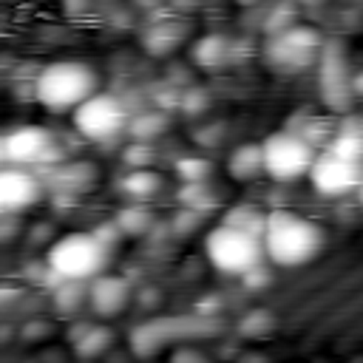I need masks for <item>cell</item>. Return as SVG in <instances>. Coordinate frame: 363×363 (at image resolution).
<instances>
[{"mask_svg": "<svg viewBox=\"0 0 363 363\" xmlns=\"http://www.w3.org/2000/svg\"><path fill=\"white\" fill-rule=\"evenodd\" d=\"M323 250V230L301 213L272 210L267 216L264 252L278 267H303Z\"/></svg>", "mask_w": 363, "mask_h": 363, "instance_id": "6da1fadb", "label": "cell"}, {"mask_svg": "<svg viewBox=\"0 0 363 363\" xmlns=\"http://www.w3.org/2000/svg\"><path fill=\"white\" fill-rule=\"evenodd\" d=\"M96 94V74L79 60H57L34 77V99L48 111H77Z\"/></svg>", "mask_w": 363, "mask_h": 363, "instance_id": "7a4b0ae2", "label": "cell"}, {"mask_svg": "<svg viewBox=\"0 0 363 363\" xmlns=\"http://www.w3.org/2000/svg\"><path fill=\"white\" fill-rule=\"evenodd\" d=\"M48 267L62 281H94L105 272L111 250L91 233H68L57 238L45 252Z\"/></svg>", "mask_w": 363, "mask_h": 363, "instance_id": "3957f363", "label": "cell"}, {"mask_svg": "<svg viewBox=\"0 0 363 363\" xmlns=\"http://www.w3.org/2000/svg\"><path fill=\"white\" fill-rule=\"evenodd\" d=\"M323 37L312 26H292L275 37H267L264 43V62L275 74H301L320 62L323 57Z\"/></svg>", "mask_w": 363, "mask_h": 363, "instance_id": "277c9868", "label": "cell"}, {"mask_svg": "<svg viewBox=\"0 0 363 363\" xmlns=\"http://www.w3.org/2000/svg\"><path fill=\"white\" fill-rule=\"evenodd\" d=\"M204 252H207V261L224 275H247L252 267H258L267 258L261 238L227 224H218L207 233Z\"/></svg>", "mask_w": 363, "mask_h": 363, "instance_id": "5b68a950", "label": "cell"}, {"mask_svg": "<svg viewBox=\"0 0 363 363\" xmlns=\"http://www.w3.org/2000/svg\"><path fill=\"white\" fill-rule=\"evenodd\" d=\"M218 332V323L210 315H190V318H153L139 323L130 332V352L136 357H150L170 340H184V337H199V335H213Z\"/></svg>", "mask_w": 363, "mask_h": 363, "instance_id": "8992f818", "label": "cell"}, {"mask_svg": "<svg viewBox=\"0 0 363 363\" xmlns=\"http://www.w3.org/2000/svg\"><path fill=\"white\" fill-rule=\"evenodd\" d=\"M261 147H264V173L275 182H292L309 176L318 159L315 147L295 130H275L261 142Z\"/></svg>", "mask_w": 363, "mask_h": 363, "instance_id": "52a82bcc", "label": "cell"}, {"mask_svg": "<svg viewBox=\"0 0 363 363\" xmlns=\"http://www.w3.org/2000/svg\"><path fill=\"white\" fill-rule=\"evenodd\" d=\"M128 105L113 94H94L74 111V128L88 142H111L130 125Z\"/></svg>", "mask_w": 363, "mask_h": 363, "instance_id": "ba28073f", "label": "cell"}, {"mask_svg": "<svg viewBox=\"0 0 363 363\" xmlns=\"http://www.w3.org/2000/svg\"><path fill=\"white\" fill-rule=\"evenodd\" d=\"M0 153L14 167H28V164H51L54 167V164L65 162L62 147L57 145L54 133L40 125H17V128L6 130Z\"/></svg>", "mask_w": 363, "mask_h": 363, "instance_id": "9c48e42d", "label": "cell"}, {"mask_svg": "<svg viewBox=\"0 0 363 363\" xmlns=\"http://www.w3.org/2000/svg\"><path fill=\"white\" fill-rule=\"evenodd\" d=\"M309 182L320 196H346L363 184V162L343 159L323 147L309 170Z\"/></svg>", "mask_w": 363, "mask_h": 363, "instance_id": "30bf717a", "label": "cell"}, {"mask_svg": "<svg viewBox=\"0 0 363 363\" xmlns=\"http://www.w3.org/2000/svg\"><path fill=\"white\" fill-rule=\"evenodd\" d=\"M346 57L340 43H326L323 45V57L318 62V79H320V96L326 102V108L343 113L352 108L354 102V91H352V74L346 71Z\"/></svg>", "mask_w": 363, "mask_h": 363, "instance_id": "8fae6325", "label": "cell"}, {"mask_svg": "<svg viewBox=\"0 0 363 363\" xmlns=\"http://www.w3.org/2000/svg\"><path fill=\"white\" fill-rule=\"evenodd\" d=\"M43 184L45 182L26 167H6L0 173V213L20 216L34 207L43 196Z\"/></svg>", "mask_w": 363, "mask_h": 363, "instance_id": "7c38bea8", "label": "cell"}, {"mask_svg": "<svg viewBox=\"0 0 363 363\" xmlns=\"http://www.w3.org/2000/svg\"><path fill=\"white\" fill-rule=\"evenodd\" d=\"M130 281L113 272H102L88 284V306L96 318H113L130 303Z\"/></svg>", "mask_w": 363, "mask_h": 363, "instance_id": "4fadbf2b", "label": "cell"}, {"mask_svg": "<svg viewBox=\"0 0 363 363\" xmlns=\"http://www.w3.org/2000/svg\"><path fill=\"white\" fill-rule=\"evenodd\" d=\"M96 164L85 162V159H77V162H60L54 167L45 170V187H51L54 193H65V196H82L88 193L94 184H96Z\"/></svg>", "mask_w": 363, "mask_h": 363, "instance_id": "5bb4252c", "label": "cell"}, {"mask_svg": "<svg viewBox=\"0 0 363 363\" xmlns=\"http://www.w3.org/2000/svg\"><path fill=\"white\" fill-rule=\"evenodd\" d=\"M184 34H187V23L184 20H179L176 14H156L150 23H147V28H145V34H142V45H145V51L147 54H153V57H164V54H170L182 40H184Z\"/></svg>", "mask_w": 363, "mask_h": 363, "instance_id": "9a60e30c", "label": "cell"}, {"mask_svg": "<svg viewBox=\"0 0 363 363\" xmlns=\"http://www.w3.org/2000/svg\"><path fill=\"white\" fill-rule=\"evenodd\" d=\"M68 340H71V349H74L77 357H82V360H94V357L105 354V352L113 346L116 335H113V329L105 326V323L82 320V323H77V326L71 329Z\"/></svg>", "mask_w": 363, "mask_h": 363, "instance_id": "2e32d148", "label": "cell"}, {"mask_svg": "<svg viewBox=\"0 0 363 363\" xmlns=\"http://www.w3.org/2000/svg\"><path fill=\"white\" fill-rule=\"evenodd\" d=\"M233 51H235L233 40L224 37V34H216V31H213V34H204L201 40L193 43V48H190V60H193L199 68L216 71V68H221V65H227V62L233 60Z\"/></svg>", "mask_w": 363, "mask_h": 363, "instance_id": "e0dca14e", "label": "cell"}, {"mask_svg": "<svg viewBox=\"0 0 363 363\" xmlns=\"http://www.w3.org/2000/svg\"><path fill=\"white\" fill-rule=\"evenodd\" d=\"M227 173L235 182H252L264 173V147L261 145H238L227 159Z\"/></svg>", "mask_w": 363, "mask_h": 363, "instance_id": "ac0fdd59", "label": "cell"}, {"mask_svg": "<svg viewBox=\"0 0 363 363\" xmlns=\"http://www.w3.org/2000/svg\"><path fill=\"white\" fill-rule=\"evenodd\" d=\"M119 190L130 199V201H147V199H153L159 190H162V176L159 173H153L150 167H145V170H130V173H125L122 179H119Z\"/></svg>", "mask_w": 363, "mask_h": 363, "instance_id": "d6986e66", "label": "cell"}, {"mask_svg": "<svg viewBox=\"0 0 363 363\" xmlns=\"http://www.w3.org/2000/svg\"><path fill=\"white\" fill-rule=\"evenodd\" d=\"M88 284L91 281H62L51 289V306L60 315H77L88 303Z\"/></svg>", "mask_w": 363, "mask_h": 363, "instance_id": "ffe728a7", "label": "cell"}, {"mask_svg": "<svg viewBox=\"0 0 363 363\" xmlns=\"http://www.w3.org/2000/svg\"><path fill=\"white\" fill-rule=\"evenodd\" d=\"M170 119L164 111H139L130 116V125H128V133L133 142H153L156 136H162L167 130Z\"/></svg>", "mask_w": 363, "mask_h": 363, "instance_id": "44dd1931", "label": "cell"}, {"mask_svg": "<svg viewBox=\"0 0 363 363\" xmlns=\"http://www.w3.org/2000/svg\"><path fill=\"white\" fill-rule=\"evenodd\" d=\"M179 201H182V207H190L196 213H210L221 204V196H218V190H213L210 182H193V184L179 187Z\"/></svg>", "mask_w": 363, "mask_h": 363, "instance_id": "7402d4cb", "label": "cell"}, {"mask_svg": "<svg viewBox=\"0 0 363 363\" xmlns=\"http://www.w3.org/2000/svg\"><path fill=\"white\" fill-rule=\"evenodd\" d=\"M113 221L119 224L122 235H133V238H142V235H147V233L156 227V224H153V213H150L145 204H139V201L122 207Z\"/></svg>", "mask_w": 363, "mask_h": 363, "instance_id": "603a6c76", "label": "cell"}, {"mask_svg": "<svg viewBox=\"0 0 363 363\" xmlns=\"http://www.w3.org/2000/svg\"><path fill=\"white\" fill-rule=\"evenodd\" d=\"M221 224L235 227V230H244V233H250V235H255V238H261V241H264V233H267V216L258 213V210L250 207V204H235V207H230V210L224 213Z\"/></svg>", "mask_w": 363, "mask_h": 363, "instance_id": "cb8c5ba5", "label": "cell"}, {"mask_svg": "<svg viewBox=\"0 0 363 363\" xmlns=\"http://www.w3.org/2000/svg\"><path fill=\"white\" fill-rule=\"evenodd\" d=\"M292 26H298L295 0H275V3L264 11V17H261V28H264L267 37H275V34L292 28Z\"/></svg>", "mask_w": 363, "mask_h": 363, "instance_id": "d4e9b609", "label": "cell"}, {"mask_svg": "<svg viewBox=\"0 0 363 363\" xmlns=\"http://www.w3.org/2000/svg\"><path fill=\"white\" fill-rule=\"evenodd\" d=\"M326 150L343 156V159H354V162H363V130H352V128H343L335 133V139L326 145Z\"/></svg>", "mask_w": 363, "mask_h": 363, "instance_id": "484cf974", "label": "cell"}, {"mask_svg": "<svg viewBox=\"0 0 363 363\" xmlns=\"http://www.w3.org/2000/svg\"><path fill=\"white\" fill-rule=\"evenodd\" d=\"M275 326V315L269 309H252L238 320V332L244 337H261Z\"/></svg>", "mask_w": 363, "mask_h": 363, "instance_id": "4316f807", "label": "cell"}, {"mask_svg": "<svg viewBox=\"0 0 363 363\" xmlns=\"http://www.w3.org/2000/svg\"><path fill=\"white\" fill-rule=\"evenodd\" d=\"M210 170H213L210 159H201V156H182V159L176 162V173H179V179H182L184 184L207 182Z\"/></svg>", "mask_w": 363, "mask_h": 363, "instance_id": "83f0119b", "label": "cell"}, {"mask_svg": "<svg viewBox=\"0 0 363 363\" xmlns=\"http://www.w3.org/2000/svg\"><path fill=\"white\" fill-rule=\"evenodd\" d=\"M153 159H156V150H153L150 142H133V145H128L122 150V162L130 170H145V167L153 164Z\"/></svg>", "mask_w": 363, "mask_h": 363, "instance_id": "f1b7e54d", "label": "cell"}, {"mask_svg": "<svg viewBox=\"0 0 363 363\" xmlns=\"http://www.w3.org/2000/svg\"><path fill=\"white\" fill-rule=\"evenodd\" d=\"M201 218H204V213H196V210H190V207H182V210L170 218V233H173V235H190V233H196V227L201 224Z\"/></svg>", "mask_w": 363, "mask_h": 363, "instance_id": "f546056e", "label": "cell"}, {"mask_svg": "<svg viewBox=\"0 0 363 363\" xmlns=\"http://www.w3.org/2000/svg\"><path fill=\"white\" fill-rule=\"evenodd\" d=\"M210 105V96H207V91L204 88H184V94H182V111H187L190 116H199V113H204V108Z\"/></svg>", "mask_w": 363, "mask_h": 363, "instance_id": "4dcf8cb0", "label": "cell"}, {"mask_svg": "<svg viewBox=\"0 0 363 363\" xmlns=\"http://www.w3.org/2000/svg\"><path fill=\"white\" fill-rule=\"evenodd\" d=\"M94 235H96L108 250H113V247L119 244V238H122V230H119L116 221H102V224L94 227Z\"/></svg>", "mask_w": 363, "mask_h": 363, "instance_id": "1f68e13d", "label": "cell"}, {"mask_svg": "<svg viewBox=\"0 0 363 363\" xmlns=\"http://www.w3.org/2000/svg\"><path fill=\"white\" fill-rule=\"evenodd\" d=\"M221 133H224V125L216 122V125H207V128H199L196 130V142L204 145V147H216L221 142Z\"/></svg>", "mask_w": 363, "mask_h": 363, "instance_id": "d6a6232c", "label": "cell"}, {"mask_svg": "<svg viewBox=\"0 0 363 363\" xmlns=\"http://www.w3.org/2000/svg\"><path fill=\"white\" fill-rule=\"evenodd\" d=\"M241 278H244V284H247L250 289H258V286L269 284V278H272V275H269V272H267V269L258 264V267H252V269H250L247 275H241Z\"/></svg>", "mask_w": 363, "mask_h": 363, "instance_id": "836d02e7", "label": "cell"}, {"mask_svg": "<svg viewBox=\"0 0 363 363\" xmlns=\"http://www.w3.org/2000/svg\"><path fill=\"white\" fill-rule=\"evenodd\" d=\"M17 218H20V216L3 213V230H0V238H3V241H11V238L17 235V230H20V227H17Z\"/></svg>", "mask_w": 363, "mask_h": 363, "instance_id": "e575fe53", "label": "cell"}, {"mask_svg": "<svg viewBox=\"0 0 363 363\" xmlns=\"http://www.w3.org/2000/svg\"><path fill=\"white\" fill-rule=\"evenodd\" d=\"M170 363H207L196 349H182V352H176L173 354V360Z\"/></svg>", "mask_w": 363, "mask_h": 363, "instance_id": "d590c367", "label": "cell"}, {"mask_svg": "<svg viewBox=\"0 0 363 363\" xmlns=\"http://www.w3.org/2000/svg\"><path fill=\"white\" fill-rule=\"evenodd\" d=\"M43 332L48 335V326H45L43 320H31L28 326H23V332H20V335H26V337H31V340H34V335H43Z\"/></svg>", "mask_w": 363, "mask_h": 363, "instance_id": "8d00e7d4", "label": "cell"}, {"mask_svg": "<svg viewBox=\"0 0 363 363\" xmlns=\"http://www.w3.org/2000/svg\"><path fill=\"white\" fill-rule=\"evenodd\" d=\"M130 3L142 11H159V6H162V0H130Z\"/></svg>", "mask_w": 363, "mask_h": 363, "instance_id": "74e56055", "label": "cell"}, {"mask_svg": "<svg viewBox=\"0 0 363 363\" xmlns=\"http://www.w3.org/2000/svg\"><path fill=\"white\" fill-rule=\"evenodd\" d=\"M170 6H173V11H190L199 6V0H170Z\"/></svg>", "mask_w": 363, "mask_h": 363, "instance_id": "f35d334b", "label": "cell"}, {"mask_svg": "<svg viewBox=\"0 0 363 363\" xmlns=\"http://www.w3.org/2000/svg\"><path fill=\"white\" fill-rule=\"evenodd\" d=\"M352 91H354V96H363V71L352 74Z\"/></svg>", "mask_w": 363, "mask_h": 363, "instance_id": "ab89813d", "label": "cell"}, {"mask_svg": "<svg viewBox=\"0 0 363 363\" xmlns=\"http://www.w3.org/2000/svg\"><path fill=\"white\" fill-rule=\"evenodd\" d=\"M241 6H258V3H264V0H238Z\"/></svg>", "mask_w": 363, "mask_h": 363, "instance_id": "60d3db41", "label": "cell"}, {"mask_svg": "<svg viewBox=\"0 0 363 363\" xmlns=\"http://www.w3.org/2000/svg\"><path fill=\"white\" fill-rule=\"evenodd\" d=\"M357 196H360V204H363V184L357 187Z\"/></svg>", "mask_w": 363, "mask_h": 363, "instance_id": "b9f144b4", "label": "cell"}, {"mask_svg": "<svg viewBox=\"0 0 363 363\" xmlns=\"http://www.w3.org/2000/svg\"><path fill=\"white\" fill-rule=\"evenodd\" d=\"M301 3H318V0H301Z\"/></svg>", "mask_w": 363, "mask_h": 363, "instance_id": "7bdbcfd3", "label": "cell"}]
</instances>
